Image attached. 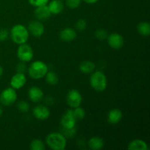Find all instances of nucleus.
<instances>
[{
  "label": "nucleus",
  "instance_id": "1",
  "mask_svg": "<svg viewBox=\"0 0 150 150\" xmlns=\"http://www.w3.org/2000/svg\"><path fill=\"white\" fill-rule=\"evenodd\" d=\"M10 36L13 42L18 45L26 43L29 40V32L27 27L23 24H16L12 27Z\"/></svg>",
  "mask_w": 150,
  "mask_h": 150
},
{
  "label": "nucleus",
  "instance_id": "2",
  "mask_svg": "<svg viewBox=\"0 0 150 150\" xmlns=\"http://www.w3.org/2000/svg\"><path fill=\"white\" fill-rule=\"evenodd\" d=\"M45 142L48 147L53 150H64L67 146V139L62 133H49L45 139Z\"/></svg>",
  "mask_w": 150,
  "mask_h": 150
},
{
  "label": "nucleus",
  "instance_id": "3",
  "mask_svg": "<svg viewBox=\"0 0 150 150\" xmlns=\"http://www.w3.org/2000/svg\"><path fill=\"white\" fill-rule=\"evenodd\" d=\"M27 70L28 74L32 79L39 80L45 77L47 72L48 71V67L44 62L37 60L31 63Z\"/></svg>",
  "mask_w": 150,
  "mask_h": 150
},
{
  "label": "nucleus",
  "instance_id": "4",
  "mask_svg": "<svg viewBox=\"0 0 150 150\" xmlns=\"http://www.w3.org/2000/svg\"><path fill=\"white\" fill-rule=\"evenodd\" d=\"M91 74L92 75L89 79L91 87L96 92H103L106 89L108 84L107 78L103 72L98 70V71L93 72Z\"/></svg>",
  "mask_w": 150,
  "mask_h": 150
},
{
  "label": "nucleus",
  "instance_id": "5",
  "mask_svg": "<svg viewBox=\"0 0 150 150\" xmlns=\"http://www.w3.org/2000/svg\"><path fill=\"white\" fill-rule=\"evenodd\" d=\"M18 95L16 89L12 87H8L1 91L0 94V103L3 105L8 106L16 103L17 100Z\"/></svg>",
  "mask_w": 150,
  "mask_h": 150
},
{
  "label": "nucleus",
  "instance_id": "6",
  "mask_svg": "<svg viewBox=\"0 0 150 150\" xmlns=\"http://www.w3.org/2000/svg\"><path fill=\"white\" fill-rule=\"evenodd\" d=\"M17 57L21 62H29L34 57V51L32 47L26 43L19 45L17 49Z\"/></svg>",
  "mask_w": 150,
  "mask_h": 150
},
{
  "label": "nucleus",
  "instance_id": "7",
  "mask_svg": "<svg viewBox=\"0 0 150 150\" xmlns=\"http://www.w3.org/2000/svg\"><path fill=\"white\" fill-rule=\"evenodd\" d=\"M66 100H67V105L70 108H74L81 105L83 98H82L81 94L79 90L73 89L69 91L68 93H67V97H66Z\"/></svg>",
  "mask_w": 150,
  "mask_h": 150
},
{
  "label": "nucleus",
  "instance_id": "8",
  "mask_svg": "<svg viewBox=\"0 0 150 150\" xmlns=\"http://www.w3.org/2000/svg\"><path fill=\"white\" fill-rule=\"evenodd\" d=\"M76 122L77 120L73 114V109H67L62 117L60 124L62 128H73L76 127Z\"/></svg>",
  "mask_w": 150,
  "mask_h": 150
},
{
  "label": "nucleus",
  "instance_id": "9",
  "mask_svg": "<svg viewBox=\"0 0 150 150\" xmlns=\"http://www.w3.org/2000/svg\"><path fill=\"white\" fill-rule=\"evenodd\" d=\"M107 42L109 46L113 49H120L124 45V38L120 34L114 32L108 35Z\"/></svg>",
  "mask_w": 150,
  "mask_h": 150
},
{
  "label": "nucleus",
  "instance_id": "10",
  "mask_svg": "<svg viewBox=\"0 0 150 150\" xmlns=\"http://www.w3.org/2000/svg\"><path fill=\"white\" fill-rule=\"evenodd\" d=\"M27 29L29 32V35L31 34L35 38H40L45 32L44 25L38 20L32 21L28 25Z\"/></svg>",
  "mask_w": 150,
  "mask_h": 150
},
{
  "label": "nucleus",
  "instance_id": "11",
  "mask_svg": "<svg viewBox=\"0 0 150 150\" xmlns=\"http://www.w3.org/2000/svg\"><path fill=\"white\" fill-rule=\"evenodd\" d=\"M32 113L34 117L38 120H45L51 115L49 108L44 105H36L32 110Z\"/></svg>",
  "mask_w": 150,
  "mask_h": 150
},
{
  "label": "nucleus",
  "instance_id": "12",
  "mask_svg": "<svg viewBox=\"0 0 150 150\" xmlns=\"http://www.w3.org/2000/svg\"><path fill=\"white\" fill-rule=\"evenodd\" d=\"M26 83V77L24 73H17L10 79V84L14 89H20L24 86Z\"/></svg>",
  "mask_w": 150,
  "mask_h": 150
},
{
  "label": "nucleus",
  "instance_id": "13",
  "mask_svg": "<svg viewBox=\"0 0 150 150\" xmlns=\"http://www.w3.org/2000/svg\"><path fill=\"white\" fill-rule=\"evenodd\" d=\"M28 97L32 102L39 103L43 99L44 93L40 88L32 86L28 91Z\"/></svg>",
  "mask_w": 150,
  "mask_h": 150
},
{
  "label": "nucleus",
  "instance_id": "14",
  "mask_svg": "<svg viewBox=\"0 0 150 150\" xmlns=\"http://www.w3.org/2000/svg\"><path fill=\"white\" fill-rule=\"evenodd\" d=\"M59 38L64 42H71L76 40L77 33L73 29L70 27H66L62 29L59 32Z\"/></svg>",
  "mask_w": 150,
  "mask_h": 150
},
{
  "label": "nucleus",
  "instance_id": "15",
  "mask_svg": "<svg viewBox=\"0 0 150 150\" xmlns=\"http://www.w3.org/2000/svg\"><path fill=\"white\" fill-rule=\"evenodd\" d=\"M35 16L38 21H45L51 16L47 4L37 7L35 10Z\"/></svg>",
  "mask_w": 150,
  "mask_h": 150
},
{
  "label": "nucleus",
  "instance_id": "16",
  "mask_svg": "<svg viewBox=\"0 0 150 150\" xmlns=\"http://www.w3.org/2000/svg\"><path fill=\"white\" fill-rule=\"evenodd\" d=\"M122 119V112L119 108H113L107 115V120L110 124L116 125Z\"/></svg>",
  "mask_w": 150,
  "mask_h": 150
},
{
  "label": "nucleus",
  "instance_id": "17",
  "mask_svg": "<svg viewBox=\"0 0 150 150\" xmlns=\"http://www.w3.org/2000/svg\"><path fill=\"white\" fill-rule=\"evenodd\" d=\"M48 7L50 13L53 15H58L64 10V4L61 0H51L48 1Z\"/></svg>",
  "mask_w": 150,
  "mask_h": 150
},
{
  "label": "nucleus",
  "instance_id": "18",
  "mask_svg": "<svg viewBox=\"0 0 150 150\" xmlns=\"http://www.w3.org/2000/svg\"><path fill=\"white\" fill-rule=\"evenodd\" d=\"M129 150H148V144L142 139H135L130 142L127 146Z\"/></svg>",
  "mask_w": 150,
  "mask_h": 150
},
{
  "label": "nucleus",
  "instance_id": "19",
  "mask_svg": "<svg viewBox=\"0 0 150 150\" xmlns=\"http://www.w3.org/2000/svg\"><path fill=\"white\" fill-rule=\"evenodd\" d=\"M88 146L92 150H100L104 146V141L99 136H94L88 141Z\"/></svg>",
  "mask_w": 150,
  "mask_h": 150
},
{
  "label": "nucleus",
  "instance_id": "20",
  "mask_svg": "<svg viewBox=\"0 0 150 150\" xmlns=\"http://www.w3.org/2000/svg\"><path fill=\"white\" fill-rule=\"evenodd\" d=\"M79 70L83 74H91L95 70V64L89 60L83 61L79 65Z\"/></svg>",
  "mask_w": 150,
  "mask_h": 150
},
{
  "label": "nucleus",
  "instance_id": "21",
  "mask_svg": "<svg viewBox=\"0 0 150 150\" xmlns=\"http://www.w3.org/2000/svg\"><path fill=\"white\" fill-rule=\"evenodd\" d=\"M137 31L141 35L148 37L150 35V24L148 22L142 21L137 25Z\"/></svg>",
  "mask_w": 150,
  "mask_h": 150
},
{
  "label": "nucleus",
  "instance_id": "22",
  "mask_svg": "<svg viewBox=\"0 0 150 150\" xmlns=\"http://www.w3.org/2000/svg\"><path fill=\"white\" fill-rule=\"evenodd\" d=\"M45 81L51 86H55L58 83L59 78L57 73L54 71H48L45 76Z\"/></svg>",
  "mask_w": 150,
  "mask_h": 150
},
{
  "label": "nucleus",
  "instance_id": "23",
  "mask_svg": "<svg viewBox=\"0 0 150 150\" xmlns=\"http://www.w3.org/2000/svg\"><path fill=\"white\" fill-rule=\"evenodd\" d=\"M29 148L31 150H44L45 149V145L42 141L36 139L32 141Z\"/></svg>",
  "mask_w": 150,
  "mask_h": 150
},
{
  "label": "nucleus",
  "instance_id": "24",
  "mask_svg": "<svg viewBox=\"0 0 150 150\" xmlns=\"http://www.w3.org/2000/svg\"><path fill=\"white\" fill-rule=\"evenodd\" d=\"M73 111L76 120H82L86 117V111L81 107L79 106L76 107V108H74L73 109Z\"/></svg>",
  "mask_w": 150,
  "mask_h": 150
},
{
  "label": "nucleus",
  "instance_id": "25",
  "mask_svg": "<svg viewBox=\"0 0 150 150\" xmlns=\"http://www.w3.org/2000/svg\"><path fill=\"white\" fill-rule=\"evenodd\" d=\"M95 38H96L97 39L99 40L103 41L107 39L108 34V32H107V31L105 30V29H99L95 32Z\"/></svg>",
  "mask_w": 150,
  "mask_h": 150
},
{
  "label": "nucleus",
  "instance_id": "26",
  "mask_svg": "<svg viewBox=\"0 0 150 150\" xmlns=\"http://www.w3.org/2000/svg\"><path fill=\"white\" fill-rule=\"evenodd\" d=\"M17 108L20 112L26 113L29 111V109H30V105H29V104L26 101L22 100L20 101V102L18 103Z\"/></svg>",
  "mask_w": 150,
  "mask_h": 150
},
{
  "label": "nucleus",
  "instance_id": "27",
  "mask_svg": "<svg viewBox=\"0 0 150 150\" xmlns=\"http://www.w3.org/2000/svg\"><path fill=\"white\" fill-rule=\"evenodd\" d=\"M65 3L70 9H76L81 5V0H65Z\"/></svg>",
  "mask_w": 150,
  "mask_h": 150
},
{
  "label": "nucleus",
  "instance_id": "28",
  "mask_svg": "<svg viewBox=\"0 0 150 150\" xmlns=\"http://www.w3.org/2000/svg\"><path fill=\"white\" fill-rule=\"evenodd\" d=\"M29 4L33 7H39V6L45 5L48 3L49 0H28Z\"/></svg>",
  "mask_w": 150,
  "mask_h": 150
},
{
  "label": "nucleus",
  "instance_id": "29",
  "mask_svg": "<svg viewBox=\"0 0 150 150\" xmlns=\"http://www.w3.org/2000/svg\"><path fill=\"white\" fill-rule=\"evenodd\" d=\"M63 131H64V137L67 139V138H72L73 136H75L76 133V130L75 127L73 128H69V129H66V128H62Z\"/></svg>",
  "mask_w": 150,
  "mask_h": 150
},
{
  "label": "nucleus",
  "instance_id": "30",
  "mask_svg": "<svg viewBox=\"0 0 150 150\" xmlns=\"http://www.w3.org/2000/svg\"><path fill=\"white\" fill-rule=\"evenodd\" d=\"M76 29L79 31H83L86 28V22L84 19H79L76 23Z\"/></svg>",
  "mask_w": 150,
  "mask_h": 150
},
{
  "label": "nucleus",
  "instance_id": "31",
  "mask_svg": "<svg viewBox=\"0 0 150 150\" xmlns=\"http://www.w3.org/2000/svg\"><path fill=\"white\" fill-rule=\"evenodd\" d=\"M10 36V32L7 29H0V42H3L8 39Z\"/></svg>",
  "mask_w": 150,
  "mask_h": 150
},
{
  "label": "nucleus",
  "instance_id": "32",
  "mask_svg": "<svg viewBox=\"0 0 150 150\" xmlns=\"http://www.w3.org/2000/svg\"><path fill=\"white\" fill-rule=\"evenodd\" d=\"M16 70H17V73H24L26 70V66L25 64V62H21L16 67Z\"/></svg>",
  "mask_w": 150,
  "mask_h": 150
},
{
  "label": "nucleus",
  "instance_id": "33",
  "mask_svg": "<svg viewBox=\"0 0 150 150\" xmlns=\"http://www.w3.org/2000/svg\"><path fill=\"white\" fill-rule=\"evenodd\" d=\"M83 1L86 3V4H95V3L98 2L99 0H83Z\"/></svg>",
  "mask_w": 150,
  "mask_h": 150
},
{
  "label": "nucleus",
  "instance_id": "34",
  "mask_svg": "<svg viewBox=\"0 0 150 150\" xmlns=\"http://www.w3.org/2000/svg\"><path fill=\"white\" fill-rule=\"evenodd\" d=\"M3 73H4V69H3V67L0 65V77L2 76Z\"/></svg>",
  "mask_w": 150,
  "mask_h": 150
},
{
  "label": "nucleus",
  "instance_id": "35",
  "mask_svg": "<svg viewBox=\"0 0 150 150\" xmlns=\"http://www.w3.org/2000/svg\"><path fill=\"white\" fill-rule=\"evenodd\" d=\"M2 114H3V109H2V108H1V107L0 106V117H1Z\"/></svg>",
  "mask_w": 150,
  "mask_h": 150
}]
</instances>
